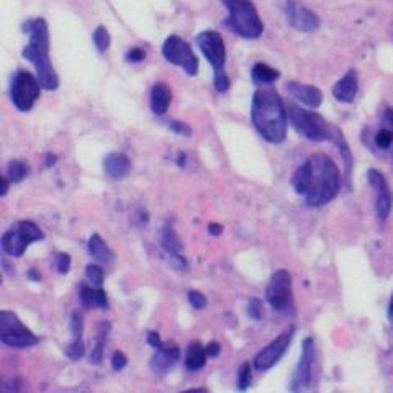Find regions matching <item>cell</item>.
Segmentation results:
<instances>
[{
	"instance_id": "cell-1",
	"label": "cell",
	"mask_w": 393,
	"mask_h": 393,
	"mask_svg": "<svg viewBox=\"0 0 393 393\" xmlns=\"http://www.w3.org/2000/svg\"><path fill=\"white\" fill-rule=\"evenodd\" d=\"M292 185L308 207H323L339 194L341 172L330 156L313 154L295 170Z\"/></svg>"
},
{
	"instance_id": "cell-2",
	"label": "cell",
	"mask_w": 393,
	"mask_h": 393,
	"mask_svg": "<svg viewBox=\"0 0 393 393\" xmlns=\"http://www.w3.org/2000/svg\"><path fill=\"white\" fill-rule=\"evenodd\" d=\"M251 121L257 133L270 144H281L287 137L288 110L272 89H261L252 95Z\"/></svg>"
},
{
	"instance_id": "cell-3",
	"label": "cell",
	"mask_w": 393,
	"mask_h": 393,
	"mask_svg": "<svg viewBox=\"0 0 393 393\" xmlns=\"http://www.w3.org/2000/svg\"><path fill=\"white\" fill-rule=\"evenodd\" d=\"M23 32L28 34V45L21 56L34 66L38 81L43 89L56 90L59 87V76L52 68L50 58V28L45 19H32L23 23Z\"/></svg>"
},
{
	"instance_id": "cell-4",
	"label": "cell",
	"mask_w": 393,
	"mask_h": 393,
	"mask_svg": "<svg viewBox=\"0 0 393 393\" xmlns=\"http://www.w3.org/2000/svg\"><path fill=\"white\" fill-rule=\"evenodd\" d=\"M228 10L226 25L231 32L246 39H257L264 32V23L259 19L251 0H221Z\"/></svg>"
},
{
	"instance_id": "cell-5",
	"label": "cell",
	"mask_w": 393,
	"mask_h": 393,
	"mask_svg": "<svg viewBox=\"0 0 393 393\" xmlns=\"http://www.w3.org/2000/svg\"><path fill=\"white\" fill-rule=\"evenodd\" d=\"M196 45L203 52L205 59L208 61L213 69V84L216 92H226L230 89V79L225 71L226 66V46L221 34L213 30H205L196 37Z\"/></svg>"
},
{
	"instance_id": "cell-6",
	"label": "cell",
	"mask_w": 393,
	"mask_h": 393,
	"mask_svg": "<svg viewBox=\"0 0 393 393\" xmlns=\"http://www.w3.org/2000/svg\"><path fill=\"white\" fill-rule=\"evenodd\" d=\"M288 123L299 131L301 137H305L313 143L331 141L333 139L336 126L328 121L318 113L299 105H288Z\"/></svg>"
},
{
	"instance_id": "cell-7",
	"label": "cell",
	"mask_w": 393,
	"mask_h": 393,
	"mask_svg": "<svg viewBox=\"0 0 393 393\" xmlns=\"http://www.w3.org/2000/svg\"><path fill=\"white\" fill-rule=\"evenodd\" d=\"M45 239V233L39 228L34 221L21 220L17 221L10 230L6 231L0 239V246H2L3 254L12 257H20L25 254L26 248L30 244L43 241Z\"/></svg>"
},
{
	"instance_id": "cell-8",
	"label": "cell",
	"mask_w": 393,
	"mask_h": 393,
	"mask_svg": "<svg viewBox=\"0 0 393 393\" xmlns=\"http://www.w3.org/2000/svg\"><path fill=\"white\" fill-rule=\"evenodd\" d=\"M0 341L2 344L17 349L33 347L39 343V338L25 326L17 313L2 310L0 312Z\"/></svg>"
},
{
	"instance_id": "cell-9",
	"label": "cell",
	"mask_w": 393,
	"mask_h": 393,
	"mask_svg": "<svg viewBox=\"0 0 393 393\" xmlns=\"http://www.w3.org/2000/svg\"><path fill=\"white\" fill-rule=\"evenodd\" d=\"M41 82L28 71H19L13 76L10 84V99L17 110L30 112L41 95Z\"/></svg>"
},
{
	"instance_id": "cell-10",
	"label": "cell",
	"mask_w": 393,
	"mask_h": 393,
	"mask_svg": "<svg viewBox=\"0 0 393 393\" xmlns=\"http://www.w3.org/2000/svg\"><path fill=\"white\" fill-rule=\"evenodd\" d=\"M268 301L270 308L277 313L294 312V290H292V275L285 269L275 270L270 277L268 290Z\"/></svg>"
},
{
	"instance_id": "cell-11",
	"label": "cell",
	"mask_w": 393,
	"mask_h": 393,
	"mask_svg": "<svg viewBox=\"0 0 393 393\" xmlns=\"http://www.w3.org/2000/svg\"><path fill=\"white\" fill-rule=\"evenodd\" d=\"M163 56L169 64L177 66L185 71L189 76L199 74V59H196L194 50L187 41H183L177 34H170L163 45Z\"/></svg>"
},
{
	"instance_id": "cell-12",
	"label": "cell",
	"mask_w": 393,
	"mask_h": 393,
	"mask_svg": "<svg viewBox=\"0 0 393 393\" xmlns=\"http://www.w3.org/2000/svg\"><path fill=\"white\" fill-rule=\"evenodd\" d=\"M294 334H295V328L292 326L283 331V333L279 334L277 338L270 341L264 349H261V351L256 354L254 362H252L254 369L259 370V372H268V370L272 369V367L282 359L283 354L287 352V349L290 347Z\"/></svg>"
},
{
	"instance_id": "cell-13",
	"label": "cell",
	"mask_w": 393,
	"mask_h": 393,
	"mask_svg": "<svg viewBox=\"0 0 393 393\" xmlns=\"http://www.w3.org/2000/svg\"><path fill=\"white\" fill-rule=\"evenodd\" d=\"M314 359H316V349H314V341L307 338L301 344V356L296 369L292 377L290 390L301 392L307 390L313 382V370H314Z\"/></svg>"
},
{
	"instance_id": "cell-14",
	"label": "cell",
	"mask_w": 393,
	"mask_h": 393,
	"mask_svg": "<svg viewBox=\"0 0 393 393\" xmlns=\"http://www.w3.org/2000/svg\"><path fill=\"white\" fill-rule=\"evenodd\" d=\"M367 181L375 190V213H377L380 221H385L390 215L393 205V196L387 179L379 169H369L367 170Z\"/></svg>"
},
{
	"instance_id": "cell-15",
	"label": "cell",
	"mask_w": 393,
	"mask_h": 393,
	"mask_svg": "<svg viewBox=\"0 0 393 393\" xmlns=\"http://www.w3.org/2000/svg\"><path fill=\"white\" fill-rule=\"evenodd\" d=\"M287 19L290 21V25L295 30H299V32L312 33L314 30L320 28V19H318L316 13L299 6L294 0L287 2Z\"/></svg>"
},
{
	"instance_id": "cell-16",
	"label": "cell",
	"mask_w": 393,
	"mask_h": 393,
	"mask_svg": "<svg viewBox=\"0 0 393 393\" xmlns=\"http://www.w3.org/2000/svg\"><path fill=\"white\" fill-rule=\"evenodd\" d=\"M161 243H163L165 254H168L170 261L169 264L179 270L187 269V261L183 257V246L172 226L165 225L163 231H161Z\"/></svg>"
},
{
	"instance_id": "cell-17",
	"label": "cell",
	"mask_w": 393,
	"mask_h": 393,
	"mask_svg": "<svg viewBox=\"0 0 393 393\" xmlns=\"http://www.w3.org/2000/svg\"><path fill=\"white\" fill-rule=\"evenodd\" d=\"M285 89L288 94L294 97L296 102L305 105L308 108H318L323 102V94L318 87L301 84V82L290 81L285 84Z\"/></svg>"
},
{
	"instance_id": "cell-18",
	"label": "cell",
	"mask_w": 393,
	"mask_h": 393,
	"mask_svg": "<svg viewBox=\"0 0 393 393\" xmlns=\"http://www.w3.org/2000/svg\"><path fill=\"white\" fill-rule=\"evenodd\" d=\"M72 333V341L68 347H66V356L71 361H79L85 356V346H84V318L82 314L72 313L71 321H69Z\"/></svg>"
},
{
	"instance_id": "cell-19",
	"label": "cell",
	"mask_w": 393,
	"mask_h": 393,
	"mask_svg": "<svg viewBox=\"0 0 393 393\" xmlns=\"http://www.w3.org/2000/svg\"><path fill=\"white\" fill-rule=\"evenodd\" d=\"M357 89H359L357 74L351 69L333 85V97L341 103H352L357 95Z\"/></svg>"
},
{
	"instance_id": "cell-20",
	"label": "cell",
	"mask_w": 393,
	"mask_h": 393,
	"mask_svg": "<svg viewBox=\"0 0 393 393\" xmlns=\"http://www.w3.org/2000/svg\"><path fill=\"white\" fill-rule=\"evenodd\" d=\"M181 356V349L174 344H164L163 347L156 349L154 357L151 359V367L157 375H164L169 372L170 367L176 364V361Z\"/></svg>"
},
{
	"instance_id": "cell-21",
	"label": "cell",
	"mask_w": 393,
	"mask_h": 393,
	"mask_svg": "<svg viewBox=\"0 0 393 393\" xmlns=\"http://www.w3.org/2000/svg\"><path fill=\"white\" fill-rule=\"evenodd\" d=\"M103 170L108 177L123 179L130 174L131 161L123 152H110L103 159Z\"/></svg>"
},
{
	"instance_id": "cell-22",
	"label": "cell",
	"mask_w": 393,
	"mask_h": 393,
	"mask_svg": "<svg viewBox=\"0 0 393 393\" xmlns=\"http://www.w3.org/2000/svg\"><path fill=\"white\" fill-rule=\"evenodd\" d=\"M79 300H81V305L85 310L108 308V296L102 290V287L82 283L81 288H79Z\"/></svg>"
},
{
	"instance_id": "cell-23",
	"label": "cell",
	"mask_w": 393,
	"mask_h": 393,
	"mask_svg": "<svg viewBox=\"0 0 393 393\" xmlns=\"http://www.w3.org/2000/svg\"><path fill=\"white\" fill-rule=\"evenodd\" d=\"M151 110L154 115L163 117L168 113L170 100H172V92L169 85L164 82H156L151 89Z\"/></svg>"
},
{
	"instance_id": "cell-24",
	"label": "cell",
	"mask_w": 393,
	"mask_h": 393,
	"mask_svg": "<svg viewBox=\"0 0 393 393\" xmlns=\"http://www.w3.org/2000/svg\"><path fill=\"white\" fill-rule=\"evenodd\" d=\"M87 251H89V254L94 257L95 261L103 262V264H112V262H115V254H113L110 246H108V244L102 239V236L97 233L92 234L89 241H87Z\"/></svg>"
},
{
	"instance_id": "cell-25",
	"label": "cell",
	"mask_w": 393,
	"mask_h": 393,
	"mask_svg": "<svg viewBox=\"0 0 393 393\" xmlns=\"http://www.w3.org/2000/svg\"><path fill=\"white\" fill-rule=\"evenodd\" d=\"M207 351L199 341H194V343L189 344L185 352V369L189 372H199L202 370L205 364H207Z\"/></svg>"
},
{
	"instance_id": "cell-26",
	"label": "cell",
	"mask_w": 393,
	"mask_h": 393,
	"mask_svg": "<svg viewBox=\"0 0 393 393\" xmlns=\"http://www.w3.org/2000/svg\"><path fill=\"white\" fill-rule=\"evenodd\" d=\"M110 328L112 325L108 321H102L99 323L97 326V336H95V346L92 347V352L89 356V361L92 364H100L103 359V352H105V346H107V338L108 333H110Z\"/></svg>"
},
{
	"instance_id": "cell-27",
	"label": "cell",
	"mask_w": 393,
	"mask_h": 393,
	"mask_svg": "<svg viewBox=\"0 0 393 393\" xmlns=\"http://www.w3.org/2000/svg\"><path fill=\"white\" fill-rule=\"evenodd\" d=\"M281 77V72L277 69L270 68L269 64L257 63L251 69V79L256 85H270Z\"/></svg>"
},
{
	"instance_id": "cell-28",
	"label": "cell",
	"mask_w": 393,
	"mask_h": 393,
	"mask_svg": "<svg viewBox=\"0 0 393 393\" xmlns=\"http://www.w3.org/2000/svg\"><path fill=\"white\" fill-rule=\"evenodd\" d=\"M28 174H30V168L25 161H20V159L8 161L6 176L8 177V181H10L12 183L21 182L26 176H28Z\"/></svg>"
},
{
	"instance_id": "cell-29",
	"label": "cell",
	"mask_w": 393,
	"mask_h": 393,
	"mask_svg": "<svg viewBox=\"0 0 393 393\" xmlns=\"http://www.w3.org/2000/svg\"><path fill=\"white\" fill-rule=\"evenodd\" d=\"M92 41H94L95 48H97L99 52H105L110 48V33H108V30L105 28V26H97V28L94 30V34H92Z\"/></svg>"
},
{
	"instance_id": "cell-30",
	"label": "cell",
	"mask_w": 393,
	"mask_h": 393,
	"mask_svg": "<svg viewBox=\"0 0 393 393\" xmlns=\"http://www.w3.org/2000/svg\"><path fill=\"white\" fill-rule=\"evenodd\" d=\"M251 380H252V365L249 364V362H244L238 370V380H236V383H238V390L241 392L248 390L249 385H251Z\"/></svg>"
},
{
	"instance_id": "cell-31",
	"label": "cell",
	"mask_w": 393,
	"mask_h": 393,
	"mask_svg": "<svg viewBox=\"0 0 393 393\" xmlns=\"http://www.w3.org/2000/svg\"><path fill=\"white\" fill-rule=\"evenodd\" d=\"M85 275H87V281L90 282V285H94V287H102L103 285L105 274H103V269L100 268V265L89 264L85 268Z\"/></svg>"
},
{
	"instance_id": "cell-32",
	"label": "cell",
	"mask_w": 393,
	"mask_h": 393,
	"mask_svg": "<svg viewBox=\"0 0 393 393\" xmlns=\"http://www.w3.org/2000/svg\"><path fill=\"white\" fill-rule=\"evenodd\" d=\"M374 143H375V146L379 148V150H382V151L388 150V148H390L392 143H393V131L388 130V128L379 130L377 134H375V138H374Z\"/></svg>"
},
{
	"instance_id": "cell-33",
	"label": "cell",
	"mask_w": 393,
	"mask_h": 393,
	"mask_svg": "<svg viewBox=\"0 0 393 393\" xmlns=\"http://www.w3.org/2000/svg\"><path fill=\"white\" fill-rule=\"evenodd\" d=\"M248 314L254 321H261L264 318V307L259 299H251L248 303Z\"/></svg>"
},
{
	"instance_id": "cell-34",
	"label": "cell",
	"mask_w": 393,
	"mask_h": 393,
	"mask_svg": "<svg viewBox=\"0 0 393 393\" xmlns=\"http://www.w3.org/2000/svg\"><path fill=\"white\" fill-rule=\"evenodd\" d=\"M54 264H56V269H58V272L64 275L71 270L72 259L68 252H59V254H56L54 257Z\"/></svg>"
},
{
	"instance_id": "cell-35",
	"label": "cell",
	"mask_w": 393,
	"mask_h": 393,
	"mask_svg": "<svg viewBox=\"0 0 393 393\" xmlns=\"http://www.w3.org/2000/svg\"><path fill=\"white\" fill-rule=\"evenodd\" d=\"M187 299H189L190 305L196 310H202L207 307V296H205L202 292L199 290H190L189 294H187Z\"/></svg>"
},
{
	"instance_id": "cell-36",
	"label": "cell",
	"mask_w": 393,
	"mask_h": 393,
	"mask_svg": "<svg viewBox=\"0 0 393 393\" xmlns=\"http://www.w3.org/2000/svg\"><path fill=\"white\" fill-rule=\"evenodd\" d=\"M125 59H126V63L138 64L146 59V51L141 50V48H131V50L125 54Z\"/></svg>"
},
{
	"instance_id": "cell-37",
	"label": "cell",
	"mask_w": 393,
	"mask_h": 393,
	"mask_svg": "<svg viewBox=\"0 0 393 393\" xmlns=\"http://www.w3.org/2000/svg\"><path fill=\"white\" fill-rule=\"evenodd\" d=\"M110 364H112V369H113V370H117V372H120V370H123L125 367L128 365V357H126L125 354L121 352V351H117V352H113Z\"/></svg>"
},
{
	"instance_id": "cell-38",
	"label": "cell",
	"mask_w": 393,
	"mask_h": 393,
	"mask_svg": "<svg viewBox=\"0 0 393 393\" xmlns=\"http://www.w3.org/2000/svg\"><path fill=\"white\" fill-rule=\"evenodd\" d=\"M169 130L172 131V133L181 134V137H190V134H192L190 126L185 125V123H182V121H179V120L169 121Z\"/></svg>"
},
{
	"instance_id": "cell-39",
	"label": "cell",
	"mask_w": 393,
	"mask_h": 393,
	"mask_svg": "<svg viewBox=\"0 0 393 393\" xmlns=\"http://www.w3.org/2000/svg\"><path fill=\"white\" fill-rule=\"evenodd\" d=\"M146 339H148V344H150V346L154 347V349H159V347L164 346V343L161 341V336H159V333H157V331H148Z\"/></svg>"
},
{
	"instance_id": "cell-40",
	"label": "cell",
	"mask_w": 393,
	"mask_h": 393,
	"mask_svg": "<svg viewBox=\"0 0 393 393\" xmlns=\"http://www.w3.org/2000/svg\"><path fill=\"white\" fill-rule=\"evenodd\" d=\"M205 351H207L208 357H218L221 354V344L218 343V341H212V343L205 347Z\"/></svg>"
},
{
	"instance_id": "cell-41",
	"label": "cell",
	"mask_w": 393,
	"mask_h": 393,
	"mask_svg": "<svg viewBox=\"0 0 393 393\" xmlns=\"http://www.w3.org/2000/svg\"><path fill=\"white\" fill-rule=\"evenodd\" d=\"M208 233L212 236H220L223 233V226L218 225V223H210Z\"/></svg>"
},
{
	"instance_id": "cell-42",
	"label": "cell",
	"mask_w": 393,
	"mask_h": 393,
	"mask_svg": "<svg viewBox=\"0 0 393 393\" xmlns=\"http://www.w3.org/2000/svg\"><path fill=\"white\" fill-rule=\"evenodd\" d=\"M28 279L33 282H39L41 281V274H39L37 269H30L28 270Z\"/></svg>"
},
{
	"instance_id": "cell-43",
	"label": "cell",
	"mask_w": 393,
	"mask_h": 393,
	"mask_svg": "<svg viewBox=\"0 0 393 393\" xmlns=\"http://www.w3.org/2000/svg\"><path fill=\"white\" fill-rule=\"evenodd\" d=\"M10 181H8L7 176L2 177V190H0V196H6L7 192H8V185H10Z\"/></svg>"
},
{
	"instance_id": "cell-44",
	"label": "cell",
	"mask_w": 393,
	"mask_h": 393,
	"mask_svg": "<svg viewBox=\"0 0 393 393\" xmlns=\"http://www.w3.org/2000/svg\"><path fill=\"white\" fill-rule=\"evenodd\" d=\"M387 316H388V321H390V325H392V328H393V294H392V296H390V301H388Z\"/></svg>"
},
{
	"instance_id": "cell-45",
	"label": "cell",
	"mask_w": 393,
	"mask_h": 393,
	"mask_svg": "<svg viewBox=\"0 0 393 393\" xmlns=\"http://www.w3.org/2000/svg\"><path fill=\"white\" fill-rule=\"evenodd\" d=\"M385 120H387V123L392 126L393 128V107L392 108H388L387 113H385Z\"/></svg>"
},
{
	"instance_id": "cell-46",
	"label": "cell",
	"mask_w": 393,
	"mask_h": 393,
	"mask_svg": "<svg viewBox=\"0 0 393 393\" xmlns=\"http://www.w3.org/2000/svg\"><path fill=\"white\" fill-rule=\"evenodd\" d=\"M56 156H52V154H48L46 156V168H51V165H54L56 164Z\"/></svg>"
},
{
	"instance_id": "cell-47",
	"label": "cell",
	"mask_w": 393,
	"mask_h": 393,
	"mask_svg": "<svg viewBox=\"0 0 393 393\" xmlns=\"http://www.w3.org/2000/svg\"><path fill=\"white\" fill-rule=\"evenodd\" d=\"M177 164L181 165V168H183V165H185V154H179V159H177Z\"/></svg>"
}]
</instances>
